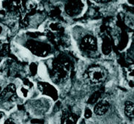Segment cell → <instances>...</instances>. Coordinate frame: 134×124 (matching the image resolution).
I'll use <instances>...</instances> for the list:
<instances>
[{
    "instance_id": "obj_10",
    "label": "cell",
    "mask_w": 134,
    "mask_h": 124,
    "mask_svg": "<svg viewBox=\"0 0 134 124\" xmlns=\"http://www.w3.org/2000/svg\"><path fill=\"white\" fill-rule=\"evenodd\" d=\"M90 1L98 5H105L111 3L113 0H90Z\"/></svg>"
},
{
    "instance_id": "obj_6",
    "label": "cell",
    "mask_w": 134,
    "mask_h": 124,
    "mask_svg": "<svg viewBox=\"0 0 134 124\" xmlns=\"http://www.w3.org/2000/svg\"><path fill=\"white\" fill-rule=\"evenodd\" d=\"M111 102L107 98H100L93 105V118H97L98 120H100L101 118L105 117L111 109ZM92 118V119H93Z\"/></svg>"
},
{
    "instance_id": "obj_2",
    "label": "cell",
    "mask_w": 134,
    "mask_h": 124,
    "mask_svg": "<svg viewBox=\"0 0 134 124\" xmlns=\"http://www.w3.org/2000/svg\"><path fill=\"white\" fill-rule=\"evenodd\" d=\"M36 34L35 36H29V38L26 39L24 44V47L35 57L51 58L54 51L50 41L45 36Z\"/></svg>"
},
{
    "instance_id": "obj_7",
    "label": "cell",
    "mask_w": 134,
    "mask_h": 124,
    "mask_svg": "<svg viewBox=\"0 0 134 124\" xmlns=\"http://www.w3.org/2000/svg\"><path fill=\"white\" fill-rule=\"evenodd\" d=\"M124 112L126 116L131 118H134V102H125L124 105Z\"/></svg>"
},
{
    "instance_id": "obj_5",
    "label": "cell",
    "mask_w": 134,
    "mask_h": 124,
    "mask_svg": "<svg viewBox=\"0 0 134 124\" xmlns=\"http://www.w3.org/2000/svg\"><path fill=\"white\" fill-rule=\"evenodd\" d=\"M37 84L38 91L43 96L50 98L55 102L58 101L59 97V88L53 83L50 80H42Z\"/></svg>"
},
{
    "instance_id": "obj_1",
    "label": "cell",
    "mask_w": 134,
    "mask_h": 124,
    "mask_svg": "<svg viewBox=\"0 0 134 124\" xmlns=\"http://www.w3.org/2000/svg\"><path fill=\"white\" fill-rule=\"evenodd\" d=\"M70 32L73 45L82 58L92 60L100 55V42L94 31L85 26H75Z\"/></svg>"
},
{
    "instance_id": "obj_12",
    "label": "cell",
    "mask_w": 134,
    "mask_h": 124,
    "mask_svg": "<svg viewBox=\"0 0 134 124\" xmlns=\"http://www.w3.org/2000/svg\"><path fill=\"white\" fill-rule=\"evenodd\" d=\"M127 77L130 80V82H134V68L131 69L128 73H127Z\"/></svg>"
},
{
    "instance_id": "obj_8",
    "label": "cell",
    "mask_w": 134,
    "mask_h": 124,
    "mask_svg": "<svg viewBox=\"0 0 134 124\" xmlns=\"http://www.w3.org/2000/svg\"><path fill=\"white\" fill-rule=\"evenodd\" d=\"M100 96H101V93L99 91H94V93H92L91 96L88 98L87 102H88V104H92L94 105L96 102H98L99 99H100Z\"/></svg>"
},
{
    "instance_id": "obj_13",
    "label": "cell",
    "mask_w": 134,
    "mask_h": 124,
    "mask_svg": "<svg viewBox=\"0 0 134 124\" xmlns=\"http://www.w3.org/2000/svg\"><path fill=\"white\" fill-rule=\"evenodd\" d=\"M4 116H5L4 113V112H0V122L4 119Z\"/></svg>"
},
{
    "instance_id": "obj_14",
    "label": "cell",
    "mask_w": 134,
    "mask_h": 124,
    "mask_svg": "<svg viewBox=\"0 0 134 124\" xmlns=\"http://www.w3.org/2000/svg\"><path fill=\"white\" fill-rule=\"evenodd\" d=\"M4 27L2 25H0V36H2V35L4 34Z\"/></svg>"
},
{
    "instance_id": "obj_9",
    "label": "cell",
    "mask_w": 134,
    "mask_h": 124,
    "mask_svg": "<svg viewBox=\"0 0 134 124\" xmlns=\"http://www.w3.org/2000/svg\"><path fill=\"white\" fill-rule=\"evenodd\" d=\"M82 115H83V119H85V120H91V119H92L93 117H94L93 110H92V109L90 108L89 106H87V107L83 108Z\"/></svg>"
},
{
    "instance_id": "obj_4",
    "label": "cell",
    "mask_w": 134,
    "mask_h": 124,
    "mask_svg": "<svg viewBox=\"0 0 134 124\" xmlns=\"http://www.w3.org/2000/svg\"><path fill=\"white\" fill-rule=\"evenodd\" d=\"M87 8L83 0H65L63 2V13L69 18H76L81 16Z\"/></svg>"
},
{
    "instance_id": "obj_11",
    "label": "cell",
    "mask_w": 134,
    "mask_h": 124,
    "mask_svg": "<svg viewBox=\"0 0 134 124\" xmlns=\"http://www.w3.org/2000/svg\"><path fill=\"white\" fill-rule=\"evenodd\" d=\"M19 92H20V95L21 96V97H24V98H26L28 96H29V91L28 88H26L25 87H21V89L19 90Z\"/></svg>"
},
{
    "instance_id": "obj_3",
    "label": "cell",
    "mask_w": 134,
    "mask_h": 124,
    "mask_svg": "<svg viewBox=\"0 0 134 124\" xmlns=\"http://www.w3.org/2000/svg\"><path fill=\"white\" fill-rule=\"evenodd\" d=\"M108 76L105 67L98 64L89 66L82 73V77L92 85H100L103 83Z\"/></svg>"
}]
</instances>
